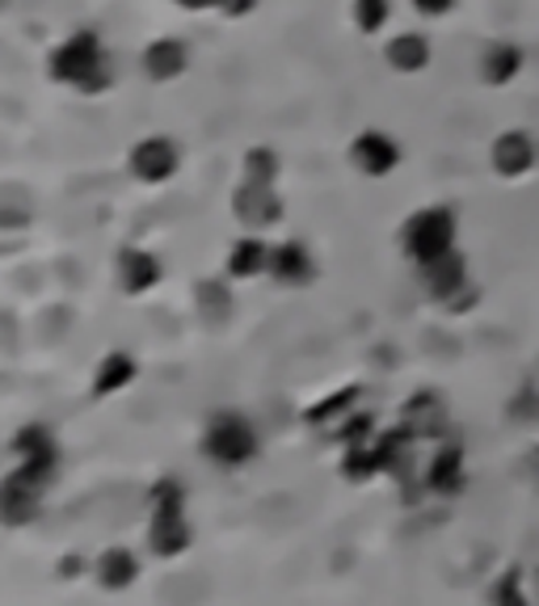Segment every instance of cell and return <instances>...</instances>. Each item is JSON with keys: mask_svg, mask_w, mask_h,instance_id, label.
<instances>
[{"mask_svg": "<svg viewBox=\"0 0 539 606\" xmlns=\"http://www.w3.org/2000/svg\"><path fill=\"white\" fill-rule=\"evenodd\" d=\"M455 232H460V219H455L451 207L413 210L400 228V249L413 257V266H425V261L455 249Z\"/></svg>", "mask_w": 539, "mask_h": 606, "instance_id": "1", "label": "cell"}, {"mask_svg": "<svg viewBox=\"0 0 539 606\" xmlns=\"http://www.w3.org/2000/svg\"><path fill=\"white\" fill-rule=\"evenodd\" d=\"M106 55H101V43H97L94 30H80V34H72L64 47L51 55V76L55 80H68L76 89H85V94H97V89H106Z\"/></svg>", "mask_w": 539, "mask_h": 606, "instance_id": "2", "label": "cell"}, {"mask_svg": "<svg viewBox=\"0 0 539 606\" xmlns=\"http://www.w3.org/2000/svg\"><path fill=\"white\" fill-rule=\"evenodd\" d=\"M203 451L219 467H240L258 455V434H254L249 421L236 418V413H215L207 421V434H203Z\"/></svg>", "mask_w": 539, "mask_h": 606, "instance_id": "3", "label": "cell"}, {"mask_svg": "<svg viewBox=\"0 0 539 606\" xmlns=\"http://www.w3.org/2000/svg\"><path fill=\"white\" fill-rule=\"evenodd\" d=\"M351 161L358 173L367 177H388L392 169L400 164V143L384 131H363L358 140L351 143Z\"/></svg>", "mask_w": 539, "mask_h": 606, "instance_id": "4", "label": "cell"}, {"mask_svg": "<svg viewBox=\"0 0 539 606\" xmlns=\"http://www.w3.org/2000/svg\"><path fill=\"white\" fill-rule=\"evenodd\" d=\"M489 161L502 177H522V173H531L539 161V148H536V140H531V131H502L489 148Z\"/></svg>", "mask_w": 539, "mask_h": 606, "instance_id": "5", "label": "cell"}, {"mask_svg": "<svg viewBox=\"0 0 539 606\" xmlns=\"http://www.w3.org/2000/svg\"><path fill=\"white\" fill-rule=\"evenodd\" d=\"M418 274H422L425 291H430L434 300H455V295L468 286V261H464L460 249H451V253L418 266Z\"/></svg>", "mask_w": 539, "mask_h": 606, "instance_id": "6", "label": "cell"}, {"mask_svg": "<svg viewBox=\"0 0 539 606\" xmlns=\"http://www.w3.org/2000/svg\"><path fill=\"white\" fill-rule=\"evenodd\" d=\"M131 169H136V177H143V182H164V177H173V169H177V148H173L169 136H152V140L136 143Z\"/></svg>", "mask_w": 539, "mask_h": 606, "instance_id": "7", "label": "cell"}, {"mask_svg": "<svg viewBox=\"0 0 539 606\" xmlns=\"http://www.w3.org/2000/svg\"><path fill=\"white\" fill-rule=\"evenodd\" d=\"M236 215L245 219V228H270V224H279L282 207L266 182H245L236 190Z\"/></svg>", "mask_w": 539, "mask_h": 606, "instance_id": "8", "label": "cell"}, {"mask_svg": "<svg viewBox=\"0 0 539 606\" xmlns=\"http://www.w3.org/2000/svg\"><path fill=\"white\" fill-rule=\"evenodd\" d=\"M39 513V485H30L25 476H9L4 480V489H0V518L9 522V527H22Z\"/></svg>", "mask_w": 539, "mask_h": 606, "instance_id": "9", "label": "cell"}, {"mask_svg": "<svg viewBox=\"0 0 539 606\" xmlns=\"http://www.w3.org/2000/svg\"><path fill=\"white\" fill-rule=\"evenodd\" d=\"M118 279H122V291L143 295L148 286L161 282V261L152 253H143V249H122L118 253Z\"/></svg>", "mask_w": 539, "mask_h": 606, "instance_id": "10", "label": "cell"}, {"mask_svg": "<svg viewBox=\"0 0 539 606\" xmlns=\"http://www.w3.org/2000/svg\"><path fill=\"white\" fill-rule=\"evenodd\" d=\"M522 64H527V55L518 43H489L481 55V76H485V85H510L522 72Z\"/></svg>", "mask_w": 539, "mask_h": 606, "instance_id": "11", "label": "cell"}, {"mask_svg": "<svg viewBox=\"0 0 539 606\" xmlns=\"http://www.w3.org/2000/svg\"><path fill=\"white\" fill-rule=\"evenodd\" d=\"M464 485V451L460 446H443L434 459H430V467H425V489L430 493H455Z\"/></svg>", "mask_w": 539, "mask_h": 606, "instance_id": "12", "label": "cell"}, {"mask_svg": "<svg viewBox=\"0 0 539 606\" xmlns=\"http://www.w3.org/2000/svg\"><path fill=\"white\" fill-rule=\"evenodd\" d=\"M270 274L279 282H308L312 279V253H308L300 240H287L279 249H270Z\"/></svg>", "mask_w": 539, "mask_h": 606, "instance_id": "13", "label": "cell"}, {"mask_svg": "<svg viewBox=\"0 0 539 606\" xmlns=\"http://www.w3.org/2000/svg\"><path fill=\"white\" fill-rule=\"evenodd\" d=\"M384 59L397 72H422L430 68V39L425 34H397L388 47H384Z\"/></svg>", "mask_w": 539, "mask_h": 606, "instance_id": "14", "label": "cell"}, {"mask_svg": "<svg viewBox=\"0 0 539 606\" xmlns=\"http://www.w3.org/2000/svg\"><path fill=\"white\" fill-rule=\"evenodd\" d=\"M182 68H186V47L177 39H161L143 51V72L152 80H173V76H182Z\"/></svg>", "mask_w": 539, "mask_h": 606, "instance_id": "15", "label": "cell"}, {"mask_svg": "<svg viewBox=\"0 0 539 606\" xmlns=\"http://www.w3.org/2000/svg\"><path fill=\"white\" fill-rule=\"evenodd\" d=\"M261 270H270V245L258 240V236L236 240L233 257H228V274H233V279H254Z\"/></svg>", "mask_w": 539, "mask_h": 606, "instance_id": "16", "label": "cell"}, {"mask_svg": "<svg viewBox=\"0 0 539 606\" xmlns=\"http://www.w3.org/2000/svg\"><path fill=\"white\" fill-rule=\"evenodd\" d=\"M97 573H101V582L110 585V589H122V585L136 582V573H140V560L131 556L127 548H110L106 556L97 560Z\"/></svg>", "mask_w": 539, "mask_h": 606, "instance_id": "17", "label": "cell"}, {"mask_svg": "<svg viewBox=\"0 0 539 606\" xmlns=\"http://www.w3.org/2000/svg\"><path fill=\"white\" fill-rule=\"evenodd\" d=\"M131 379H136V362H131L127 354H110V358H101V367H97L94 392L97 397H106V392H118V388L131 383Z\"/></svg>", "mask_w": 539, "mask_h": 606, "instance_id": "18", "label": "cell"}, {"mask_svg": "<svg viewBox=\"0 0 539 606\" xmlns=\"http://www.w3.org/2000/svg\"><path fill=\"white\" fill-rule=\"evenodd\" d=\"M392 18V4L388 0H354V25L363 34H379Z\"/></svg>", "mask_w": 539, "mask_h": 606, "instance_id": "19", "label": "cell"}, {"mask_svg": "<svg viewBox=\"0 0 539 606\" xmlns=\"http://www.w3.org/2000/svg\"><path fill=\"white\" fill-rule=\"evenodd\" d=\"M274 173H279V156H274L270 148H254V152L245 156V182H266V186H274Z\"/></svg>", "mask_w": 539, "mask_h": 606, "instance_id": "20", "label": "cell"}, {"mask_svg": "<svg viewBox=\"0 0 539 606\" xmlns=\"http://www.w3.org/2000/svg\"><path fill=\"white\" fill-rule=\"evenodd\" d=\"M351 400H358V388H346L342 397H328L325 404H321V409H312V413H308V421H312V425H325V421L333 418V413L342 418V413L351 409Z\"/></svg>", "mask_w": 539, "mask_h": 606, "instance_id": "21", "label": "cell"}, {"mask_svg": "<svg viewBox=\"0 0 539 606\" xmlns=\"http://www.w3.org/2000/svg\"><path fill=\"white\" fill-rule=\"evenodd\" d=\"M413 9H418L422 18H446V13L455 9V0H413Z\"/></svg>", "mask_w": 539, "mask_h": 606, "instance_id": "22", "label": "cell"}, {"mask_svg": "<svg viewBox=\"0 0 539 606\" xmlns=\"http://www.w3.org/2000/svg\"><path fill=\"white\" fill-rule=\"evenodd\" d=\"M219 4V13H228V18H240V13H249L258 0H215Z\"/></svg>", "mask_w": 539, "mask_h": 606, "instance_id": "23", "label": "cell"}, {"mask_svg": "<svg viewBox=\"0 0 539 606\" xmlns=\"http://www.w3.org/2000/svg\"><path fill=\"white\" fill-rule=\"evenodd\" d=\"M177 4H186V9H207V4H215V0H177Z\"/></svg>", "mask_w": 539, "mask_h": 606, "instance_id": "24", "label": "cell"}]
</instances>
